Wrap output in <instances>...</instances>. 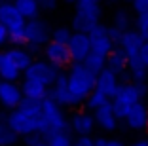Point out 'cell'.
Here are the masks:
<instances>
[{
	"instance_id": "5",
	"label": "cell",
	"mask_w": 148,
	"mask_h": 146,
	"mask_svg": "<svg viewBox=\"0 0 148 146\" xmlns=\"http://www.w3.org/2000/svg\"><path fill=\"white\" fill-rule=\"evenodd\" d=\"M140 93L137 89V84H120L116 95L110 99V106H112V112L116 120H123L125 114L129 112L131 106H135L137 103H140Z\"/></svg>"
},
{
	"instance_id": "20",
	"label": "cell",
	"mask_w": 148,
	"mask_h": 146,
	"mask_svg": "<svg viewBox=\"0 0 148 146\" xmlns=\"http://www.w3.org/2000/svg\"><path fill=\"white\" fill-rule=\"evenodd\" d=\"M6 55L10 57V61L13 63V66H15L19 72H25L32 63V55L27 51L25 47H15L13 46V47H10L8 51H6Z\"/></svg>"
},
{
	"instance_id": "16",
	"label": "cell",
	"mask_w": 148,
	"mask_h": 146,
	"mask_svg": "<svg viewBox=\"0 0 148 146\" xmlns=\"http://www.w3.org/2000/svg\"><path fill=\"white\" fill-rule=\"evenodd\" d=\"M143 38H140L139 34H137V30H123L122 36H120V42H118V47L122 49L123 53H125L127 59H131V57H137L139 55V49L140 46H143Z\"/></svg>"
},
{
	"instance_id": "45",
	"label": "cell",
	"mask_w": 148,
	"mask_h": 146,
	"mask_svg": "<svg viewBox=\"0 0 148 146\" xmlns=\"http://www.w3.org/2000/svg\"><path fill=\"white\" fill-rule=\"evenodd\" d=\"M66 2H78V0H66Z\"/></svg>"
},
{
	"instance_id": "25",
	"label": "cell",
	"mask_w": 148,
	"mask_h": 146,
	"mask_svg": "<svg viewBox=\"0 0 148 146\" xmlns=\"http://www.w3.org/2000/svg\"><path fill=\"white\" fill-rule=\"evenodd\" d=\"M84 66H86L87 70L91 74H99V72H103L105 70V64H106V57L105 55H101V53H97V51H89L87 53V57L84 59Z\"/></svg>"
},
{
	"instance_id": "22",
	"label": "cell",
	"mask_w": 148,
	"mask_h": 146,
	"mask_svg": "<svg viewBox=\"0 0 148 146\" xmlns=\"http://www.w3.org/2000/svg\"><path fill=\"white\" fill-rule=\"evenodd\" d=\"M127 76H129L131 84H144L148 78V69L140 63L139 57H131L127 59Z\"/></svg>"
},
{
	"instance_id": "11",
	"label": "cell",
	"mask_w": 148,
	"mask_h": 146,
	"mask_svg": "<svg viewBox=\"0 0 148 146\" xmlns=\"http://www.w3.org/2000/svg\"><path fill=\"white\" fill-rule=\"evenodd\" d=\"M69 53L72 63H84V59L87 57V53L91 51V44H89V36L82 34V32H72L69 44Z\"/></svg>"
},
{
	"instance_id": "32",
	"label": "cell",
	"mask_w": 148,
	"mask_h": 146,
	"mask_svg": "<svg viewBox=\"0 0 148 146\" xmlns=\"http://www.w3.org/2000/svg\"><path fill=\"white\" fill-rule=\"evenodd\" d=\"M15 141H17V135L13 133V131H10L8 127H4L2 137H0V146H10V144H13Z\"/></svg>"
},
{
	"instance_id": "26",
	"label": "cell",
	"mask_w": 148,
	"mask_h": 146,
	"mask_svg": "<svg viewBox=\"0 0 148 146\" xmlns=\"http://www.w3.org/2000/svg\"><path fill=\"white\" fill-rule=\"evenodd\" d=\"M112 27H116L118 30H127L129 29V21H131V17H129V13H127V10H118L116 13H114V17H112Z\"/></svg>"
},
{
	"instance_id": "24",
	"label": "cell",
	"mask_w": 148,
	"mask_h": 146,
	"mask_svg": "<svg viewBox=\"0 0 148 146\" xmlns=\"http://www.w3.org/2000/svg\"><path fill=\"white\" fill-rule=\"evenodd\" d=\"M19 74L21 72L13 66V63L6 55V51H0V78H2V82H15Z\"/></svg>"
},
{
	"instance_id": "7",
	"label": "cell",
	"mask_w": 148,
	"mask_h": 146,
	"mask_svg": "<svg viewBox=\"0 0 148 146\" xmlns=\"http://www.w3.org/2000/svg\"><path fill=\"white\" fill-rule=\"evenodd\" d=\"M48 99H51L53 103H57L59 106H78L80 101L69 91L66 86V74L59 72L53 82L51 87H48Z\"/></svg>"
},
{
	"instance_id": "44",
	"label": "cell",
	"mask_w": 148,
	"mask_h": 146,
	"mask_svg": "<svg viewBox=\"0 0 148 146\" xmlns=\"http://www.w3.org/2000/svg\"><path fill=\"white\" fill-rule=\"evenodd\" d=\"M91 2H97V4H101V2H103V0H91Z\"/></svg>"
},
{
	"instance_id": "38",
	"label": "cell",
	"mask_w": 148,
	"mask_h": 146,
	"mask_svg": "<svg viewBox=\"0 0 148 146\" xmlns=\"http://www.w3.org/2000/svg\"><path fill=\"white\" fill-rule=\"evenodd\" d=\"M8 29H6L4 25H2V23H0V46H4L6 42H8Z\"/></svg>"
},
{
	"instance_id": "37",
	"label": "cell",
	"mask_w": 148,
	"mask_h": 146,
	"mask_svg": "<svg viewBox=\"0 0 148 146\" xmlns=\"http://www.w3.org/2000/svg\"><path fill=\"white\" fill-rule=\"evenodd\" d=\"M72 146H95L91 137H78L76 141H72Z\"/></svg>"
},
{
	"instance_id": "10",
	"label": "cell",
	"mask_w": 148,
	"mask_h": 146,
	"mask_svg": "<svg viewBox=\"0 0 148 146\" xmlns=\"http://www.w3.org/2000/svg\"><path fill=\"white\" fill-rule=\"evenodd\" d=\"M44 53H46V59H48V63L51 64V66H55L57 70L72 63L66 44L48 42V44H46V47H44Z\"/></svg>"
},
{
	"instance_id": "2",
	"label": "cell",
	"mask_w": 148,
	"mask_h": 146,
	"mask_svg": "<svg viewBox=\"0 0 148 146\" xmlns=\"http://www.w3.org/2000/svg\"><path fill=\"white\" fill-rule=\"evenodd\" d=\"M66 129H69V121H66V118H65L63 108L57 103H53L51 99H44L40 120H38V131H36V133L42 138L48 141L51 135L63 133Z\"/></svg>"
},
{
	"instance_id": "30",
	"label": "cell",
	"mask_w": 148,
	"mask_h": 146,
	"mask_svg": "<svg viewBox=\"0 0 148 146\" xmlns=\"http://www.w3.org/2000/svg\"><path fill=\"white\" fill-rule=\"evenodd\" d=\"M137 34L143 38V42H148V15H137Z\"/></svg>"
},
{
	"instance_id": "3",
	"label": "cell",
	"mask_w": 148,
	"mask_h": 146,
	"mask_svg": "<svg viewBox=\"0 0 148 146\" xmlns=\"http://www.w3.org/2000/svg\"><path fill=\"white\" fill-rule=\"evenodd\" d=\"M95 80H97V76L89 72L82 63H72L69 74H66L69 91L80 101V103H84V101L89 97V93L95 89Z\"/></svg>"
},
{
	"instance_id": "39",
	"label": "cell",
	"mask_w": 148,
	"mask_h": 146,
	"mask_svg": "<svg viewBox=\"0 0 148 146\" xmlns=\"http://www.w3.org/2000/svg\"><path fill=\"white\" fill-rule=\"evenodd\" d=\"M106 141H108V138H105V137H95V138H93V144H95V146H105Z\"/></svg>"
},
{
	"instance_id": "19",
	"label": "cell",
	"mask_w": 148,
	"mask_h": 146,
	"mask_svg": "<svg viewBox=\"0 0 148 146\" xmlns=\"http://www.w3.org/2000/svg\"><path fill=\"white\" fill-rule=\"evenodd\" d=\"M105 69L110 70L112 74H116L118 78L122 76V74H125V70H127V57H125V53H123L120 47L114 46L112 51L106 55V64H105Z\"/></svg>"
},
{
	"instance_id": "27",
	"label": "cell",
	"mask_w": 148,
	"mask_h": 146,
	"mask_svg": "<svg viewBox=\"0 0 148 146\" xmlns=\"http://www.w3.org/2000/svg\"><path fill=\"white\" fill-rule=\"evenodd\" d=\"M106 103H108V99H106L101 91H97V89H93L91 93H89V97L86 99V104H87L89 110H97V108H101L103 104H106Z\"/></svg>"
},
{
	"instance_id": "12",
	"label": "cell",
	"mask_w": 148,
	"mask_h": 146,
	"mask_svg": "<svg viewBox=\"0 0 148 146\" xmlns=\"http://www.w3.org/2000/svg\"><path fill=\"white\" fill-rule=\"evenodd\" d=\"M0 23L8 29V32H12V30H21L27 21L15 10L13 2H0Z\"/></svg>"
},
{
	"instance_id": "28",
	"label": "cell",
	"mask_w": 148,
	"mask_h": 146,
	"mask_svg": "<svg viewBox=\"0 0 148 146\" xmlns=\"http://www.w3.org/2000/svg\"><path fill=\"white\" fill-rule=\"evenodd\" d=\"M48 146H72V137H70L66 131L63 133H57V135H51V137L46 141Z\"/></svg>"
},
{
	"instance_id": "21",
	"label": "cell",
	"mask_w": 148,
	"mask_h": 146,
	"mask_svg": "<svg viewBox=\"0 0 148 146\" xmlns=\"http://www.w3.org/2000/svg\"><path fill=\"white\" fill-rule=\"evenodd\" d=\"M21 93H23V99L36 101V103H42L44 99H48V87H44L42 84L31 82V80H25L23 82Z\"/></svg>"
},
{
	"instance_id": "8",
	"label": "cell",
	"mask_w": 148,
	"mask_h": 146,
	"mask_svg": "<svg viewBox=\"0 0 148 146\" xmlns=\"http://www.w3.org/2000/svg\"><path fill=\"white\" fill-rule=\"evenodd\" d=\"M23 32H25L27 44H31V46H42V44H48L49 40L48 25H46V21H42L38 17L27 21L25 27H23Z\"/></svg>"
},
{
	"instance_id": "47",
	"label": "cell",
	"mask_w": 148,
	"mask_h": 146,
	"mask_svg": "<svg viewBox=\"0 0 148 146\" xmlns=\"http://www.w3.org/2000/svg\"><path fill=\"white\" fill-rule=\"evenodd\" d=\"M0 2H10V0H0Z\"/></svg>"
},
{
	"instance_id": "14",
	"label": "cell",
	"mask_w": 148,
	"mask_h": 146,
	"mask_svg": "<svg viewBox=\"0 0 148 146\" xmlns=\"http://www.w3.org/2000/svg\"><path fill=\"white\" fill-rule=\"evenodd\" d=\"M123 121L127 123V127L135 129V131H143L148 127V104H144L143 101L137 103L135 106H131L129 112L125 114Z\"/></svg>"
},
{
	"instance_id": "41",
	"label": "cell",
	"mask_w": 148,
	"mask_h": 146,
	"mask_svg": "<svg viewBox=\"0 0 148 146\" xmlns=\"http://www.w3.org/2000/svg\"><path fill=\"white\" fill-rule=\"evenodd\" d=\"M133 146H148V138H140V141H137Z\"/></svg>"
},
{
	"instance_id": "6",
	"label": "cell",
	"mask_w": 148,
	"mask_h": 146,
	"mask_svg": "<svg viewBox=\"0 0 148 146\" xmlns=\"http://www.w3.org/2000/svg\"><path fill=\"white\" fill-rule=\"evenodd\" d=\"M57 74H59V70L51 66L48 61H32L31 66L25 70V80L42 84L44 87H51Z\"/></svg>"
},
{
	"instance_id": "36",
	"label": "cell",
	"mask_w": 148,
	"mask_h": 146,
	"mask_svg": "<svg viewBox=\"0 0 148 146\" xmlns=\"http://www.w3.org/2000/svg\"><path fill=\"white\" fill-rule=\"evenodd\" d=\"M40 10H55L57 8V0H36Z\"/></svg>"
},
{
	"instance_id": "23",
	"label": "cell",
	"mask_w": 148,
	"mask_h": 146,
	"mask_svg": "<svg viewBox=\"0 0 148 146\" xmlns=\"http://www.w3.org/2000/svg\"><path fill=\"white\" fill-rule=\"evenodd\" d=\"M13 6L21 13V17L25 21H31V19L38 17L40 8H38V2L36 0H13Z\"/></svg>"
},
{
	"instance_id": "29",
	"label": "cell",
	"mask_w": 148,
	"mask_h": 146,
	"mask_svg": "<svg viewBox=\"0 0 148 146\" xmlns=\"http://www.w3.org/2000/svg\"><path fill=\"white\" fill-rule=\"evenodd\" d=\"M49 36H51V42H57V44H69L70 36H72V30H70L69 27H59V29H55Z\"/></svg>"
},
{
	"instance_id": "4",
	"label": "cell",
	"mask_w": 148,
	"mask_h": 146,
	"mask_svg": "<svg viewBox=\"0 0 148 146\" xmlns=\"http://www.w3.org/2000/svg\"><path fill=\"white\" fill-rule=\"evenodd\" d=\"M101 15H103L101 4L91 2V0H78L76 2V13H74V17H72L74 32L87 34L93 27L101 23Z\"/></svg>"
},
{
	"instance_id": "34",
	"label": "cell",
	"mask_w": 148,
	"mask_h": 146,
	"mask_svg": "<svg viewBox=\"0 0 148 146\" xmlns=\"http://www.w3.org/2000/svg\"><path fill=\"white\" fill-rule=\"evenodd\" d=\"M140 59V63L144 64V66H146L148 69V42H144L143 46H140V49H139V55H137Z\"/></svg>"
},
{
	"instance_id": "17",
	"label": "cell",
	"mask_w": 148,
	"mask_h": 146,
	"mask_svg": "<svg viewBox=\"0 0 148 146\" xmlns=\"http://www.w3.org/2000/svg\"><path fill=\"white\" fill-rule=\"evenodd\" d=\"M70 131L76 133L78 137H89L95 129V120H93L91 114L87 112H78L70 118Z\"/></svg>"
},
{
	"instance_id": "46",
	"label": "cell",
	"mask_w": 148,
	"mask_h": 146,
	"mask_svg": "<svg viewBox=\"0 0 148 146\" xmlns=\"http://www.w3.org/2000/svg\"><path fill=\"white\" fill-rule=\"evenodd\" d=\"M122 2H133V0H122Z\"/></svg>"
},
{
	"instance_id": "31",
	"label": "cell",
	"mask_w": 148,
	"mask_h": 146,
	"mask_svg": "<svg viewBox=\"0 0 148 146\" xmlns=\"http://www.w3.org/2000/svg\"><path fill=\"white\" fill-rule=\"evenodd\" d=\"M8 42H12L15 47H23V44H27L23 29H21V30H12V32L8 34Z\"/></svg>"
},
{
	"instance_id": "15",
	"label": "cell",
	"mask_w": 148,
	"mask_h": 146,
	"mask_svg": "<svg viewBox=\"0 0 148 146\" xmlns=\"http://www.w3.org/2000/svg\"><path fill=\"white\" fill-rule=\"evenodd\" d=\"M118 87H120V78L116 74H112L110 70H103V72L97 74V80H95V89L101 91V93L105 95L106 99H112L114 95H116Z\"/></svg>"
},
{
	"instance_id": "9",
	"label": "cell",
	"mask_w": 148,
	"mask_h": 146,
	"mask_svg": "<svg viewBox=\"0 0 148 146\" xmlns=\"http://www.w3.org/2000/svg\"><path fill=\"white\" fill-rule=\"evenodd\" d=\"M87 36H89V44H91V51H97V53H101V55H105V57L112 51L114 44L110 42V38H108L106 25H103V23L95 25L87 32Z\"/></svg>"
},
{
	"instance_id": "43",
	"label": "cell",
	"mask_w": 148,
	"mask_h": 146,
	"mask_svg": "<svg viewBox=\"0 0 148 146\" xmlns=\"http://www.w3.org/2000/svg\"><path fill=\"white\" fill-rule=\"evenodd\" d=\"M38 146H48V144H46V141H44V142H40V144Z\"/></svg>"
},
{
	"instance_id": "33",
	"label": "cell",
	"mask_w": 148,
	"mask_h": 146,
	"mask_svg": "<svg viewBox=\"0 0 148 146\" xmlns=\"http://www.w3.org/2000/svg\"><path fill=\"white\" fill-rule=\"evenodd\" d=\"M133 10L137 15H148V0H133Z\"/></svg>"
},
{
	"instance_id": "18",
	"label": "cell",
	"mask_w": 148,
	"mask_h": 146,
	"mask_svg": "<svg viewBox=\"0 0 148 146\" xmlns=\"http://www.w3.org/2000/svg\"><path fill=\"white\" fill-rule=\"evenodd\" d=\"M93 120H95V125H99L101 129H105V131H114L118 129V120L114 116L112 112V106H110V101L106 104H103L101 108L93 110Z\"/></svg>"
},
{
	"instance_id": "42",
	"label": "cell",
	"mask_w": 148,
	"mask_h": 146,
	"mask_svg": "<svg viewBox=\"0 0 148 146\" xmlns=\"http://www.w3.org/2000/svg\"><path fill=\"white\" fill-rule=\"evenodd\" d=\"M4 127H6V125H2V123H0V137H2V131H4Z\"/></svg>"
},
{
	"instance_id": "35",
	"label": "cell",
	"mask_w": 148,
	"mask_h": 146,
	"mask_svg": "<svg viewBox=\"0 0 148 146\" xmlns=\"http://www.w3.org/2000/svg\"><path fill=\"white\" fill-rule=\"evenodd\" d=\"M40 142H44V138L40 137L38 133H32V135H29V137H25V144L27 146H38Z\"/></svg>"
},
{
	"instance_id": "13",
	"label": "cell",
	"mask_w": 148,
	"mask_h": 146,
	"mask_svg": "<svg viewBox=\"0 0 148 146\" xmlns=\"http://www.w3.org/2000/svg\"><path fill=\"white\" fill-rule=\"evenodd\" d=\"M23 101V93H21V86H17L15 82H0V104L10 110L21 104Z\"/></svg>"
},
{
	"instance_id": "1",
	"label": "cell",
	"mask_w": 148,
	"mask_h": 146,
	"mask_svg": "<svg viewBox=\"0 0 148 146\" xmlns=\"http://www.w3.org/2000/svg\"><path fill=\"white\" fill-rule=\"evenodd\" d=\"M42 112V103L23 99L15 110L10 112L6 127L17 135V137H29L38 131V120Z\"/></svg>"
},
{
	"instance_id": "40",
	"label": "cell",
	"mask_w": 148,
	"mask_h": 146,
	"mask_svg": "<svg viewBox=\"0 0 148 146\" xmlns=\"http://www.w3.org/2000/svg\"><path fill=\"white\" fill-rule=\"evenodd\" d=\"M105 146H125L122 141H116V138H110V141H106Z\"/></svg>"
}]
</instances>
